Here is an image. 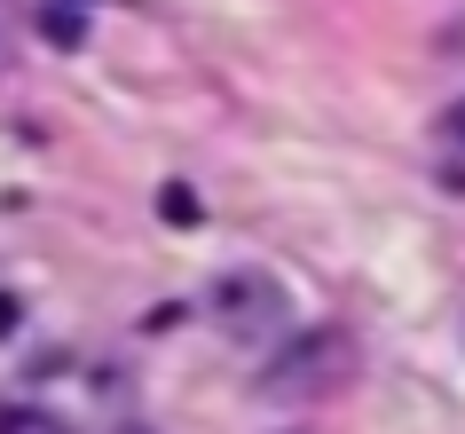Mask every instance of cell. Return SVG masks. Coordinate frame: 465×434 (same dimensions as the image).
I'll use <instances>...</instances> for the list:
<instances>
[{"label":"cell","mask_w":465,"mask_h":434,"mask_svg":"<svg viewBox=\"0 0 465 434\" xmlns=\"http://www.w3.org/2000/svg\"><path fill=\"white\" fill-rule=\"evenodd\" d=\"M355 371V332L347 324H308V332H284L276 339L269 371H261V403H323V395H340V379Z\"/></svg>","instance_id":"cell-1"},{"label":"cell","mask_w":465,"mask_h":434,"mask_svg":"<svg viewBox=\"0 0 465 434\" xmlns=\"http://www.w3.org/2000/svg\"><path fill=\"white\" fill-rule=\"evenodd\" d=\"M0 324H8V300H0Z\"/></svg>","instance_id":"cell-4"},{"label":"cell","mask_w":465,"mask_h":434,"mask_svg":"<svg viewBox=\"0 0 465 434\" xmlns=\"http://www.w3.org/2000/svg\"><path fill=\"white\" fill-rule=\"evenodd\" d=\"M205 316H213V332H229L237 348H269V339L292 332V292L276 285L269 268H221L213 285H205Z\"/></svg>","instance_id":"cell-2"},{"label":"cell","mask_w":465,"mask_h":434,"mask_svg":"<svg viewBox=\"0 0 465 434\" xmlns=\"http://www.w3.org/2000/svg\"><path fill=\"white\" fill-rule=\"evenodd\" d=\"M450 135H458V143H465V103H450Z\"/></svg>","instance_id":"cell-3"}]
</instances>
